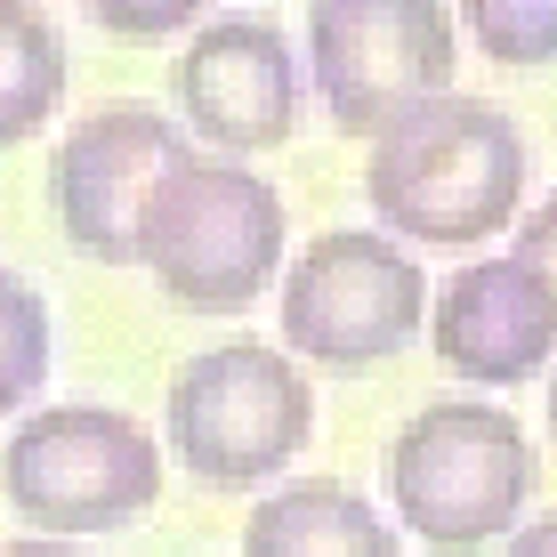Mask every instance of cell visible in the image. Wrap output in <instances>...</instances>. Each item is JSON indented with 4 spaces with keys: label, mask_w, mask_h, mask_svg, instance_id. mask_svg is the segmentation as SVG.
<instances>
[{
    "label": "cell",
    "mask_w": 557,
    "mask_h": 557,
    "mask_svg": "<svg viewBox=\"0 0 557 557\" xmlns=\"http://www.w3.org/2000/svg\"><path fill=\"white\" fill-rule=\"evenodd\" d=\"M363 195H372L380 226L412 243H493L517 226L525 202V138L502 106L485 98H436L405 113L388 138H372L363 162Z\"/></svg>",
    "instance_id": "cell-1"
},
{
    "label": "cell",
    "mask_w": 557,
    "mask_h": 557,
    "mask_svg": "<svg viewBox=\"0 0 557 557\" xmlns=\"http://www.w3.org/2000/svg\"><path fill=\"white\" fill-rule=\"evenodd\" d=\"M162 429H170V453L210 493H251L292 469L299 445L315 436V388L267 339H226V348H202L178 363Z\"/></svg>",
    "instance_id": "cell-3"
},
{
    "label": "cell",
    "mask_w": 557,
    "mask_h": 557,
    "mask_svg": "<svg viewBox=\"0 0 557 557\" xmlns=\"http://www.w3.org/2000/svg\"><path fill=\"white\" fill-rule=\"evenodd\" d=\"M49 380V307L25 275L0 267V420L25 412Z\"/></svg>",
    "instance_id": "cell-13"
},
{
    "label": "cell",
    "mask_w": 557,
    "mask_h": 557,
    "mask_svg": "<svg viewBox=\"0 0 557 557\" xmlns=\"http://www.w3.org/2000/svg\"><path fill=\"white\" fill-rule=\"evenodd\" d=\"M420 315H429V275L412 267V251H396V235L372 226L315 235L283 275V339L323 372H372L405 356Z\"/></svg>",
    "instance_id": "cell-7"
},
{
    "label": "cell",
    "mask_w": 557,
    "mask_h": 557,
    "mask_svg": "<svg viewBox=\"0 0 557 557\" xmlns=\"http://www.w3.org/2000/svg\"><path fill=\"white\" fill-rule=\"evenodd\" d=\"M98 25H113L122 41H162V33L195 25V9H122V0H106V9H98Z\"/></svg>",
    "instance_id": "cell-16"
},
{
    "label": "cell",
    "mask_w": 557,
    "mask_h": 557,
    "mask_svg": "<svg viewBox=\"0 0 557 557\" xmlns=\"http://www.w3.org/2000/svg\"><path fill=\"white\" fill-rule=\"evenodd\" d=\"M0 557H82V549H57V542H16V549H0Z\"/></svg>",
    "instance_id": "cell-18"
},
{
    "label": "cell",
    "mask_w": 557,
    "mask_h": 557,
    "mask_svg": "<svg viewBox=\"0 0 557 557\" xmlns=\"http://www.w3.org/2000/svg\"><path fill=\"white\" fill-rule=\"evenodd\" d=\"M542 485L525 420H509L502 405H420L388 445V502L396 525L429 549H493L525 525V502Z\"/></svg>",
    "instance_id": "cell-2"
},
{
    "label": "cell",
    "mask_w": 557,
    "mask_h": 557,
    "mask_svg": "<svg viewBox=\"0 0 557 557\" xmlns=\"http://www.w3.org/2000/svg\"><path fill=\"white\" fill-rule=\"evenodd\" d=\"M436 363L476 388H517L557 356V307L517 259H476L436 292L429 315Z\"/></svg>",
    "instance_id": "cell-10"
},
{
    "label": "cell",
    "mask_w": 557,
    "mask_h": 557,
    "mask_svg": "<svg viewBox=\"0 0 557 557\" xmlns=\"http://www.w3.org/2000/svg\"><path fill=\"white\" fill-rule=\"evenodd\" d=\"M195 162L178 138V122L146 106H106V113H82L73 138L57 146L49 162V202H57V226L82 259L98 267H138V243H146V210L178 170Z\"/></svg>",
    "instance_id": "cell-8"
},
{
    "label": "cell",
    "mask_w": 557,
    "mask_h": 557,
    "mask_svg": "<svg viewBox=\"0 0 557 557\" xmlns=\"http://www.w3.org/2000/svg\"><path fill=\"white\" fill-rule=\"evenodd\" d=\"M509 235H517V243H509V259L525 267V275L549 292V307H557V195H549V202H533V210H525V226H509Z\"/></svg>",
    "instance_id": "cell-15"
},
{
    "label": "cell",
    "mask_w": 557,
    "mask_h": 557,
    "mask_svg": "<svg viewBox=\"0 0 557 557\" xmlns=\"http://www.w3.org/2000/svg\"><path fill=\"white\" fill-rule=\"evenodd\" d=\"M243 557H405V549H396V525L356 485L307 476V485H275L251 509Z\"/></svg>",
    "instance_id": "cell-11"
},
{
    "label": "cell",
    "mask_w": 557,
    "mask_h": 557,
    "mask_svg": "<svg viewBox=\"0 0 557 557\" xmlns=\"http://www.w3.org/2000/svg\"><path fill=\"white\" fill-rule=\"evenodd\" d=\"M283 259V202L243 162H186L153 195L138 267L195 315H243Z\"/></svg>",
    "instance_id": "cell-5"
},
{
    "label": "cell",
    "mask_w": 557,
    "mask_h": 557,
    "mask_svg": "<svg viewBox=\"0 0 557 557\" xmlns=\"http://www.w3.org/2000/svg\"><path fill=\"white\" fill-rule=\"evenodd\" d=\"M178 113L219 153H267L299 129V65L275 25L219 16L178 57Z\"/></svg>",
    "instance_id": "cell-9"
},
{
    "label": "cell",
    "mask_w": 557,
    "mask_h": 557,
    "mask_svg": "<svg viewBox=\"0 0 557 557\" xmlns=\"http://www.w3.org/2000/svg\"><path fill=\"white\" fill-rule=\"evenodd\" d=\"M65 98V33L41 9L0 0V146H25Z\"/></svg>",
    "instance_id": "cell-12"
},
{
    "label": "cell",
    "mask_w": 557,
    "mask_h": 557,
    "mask_svg": "<svg viewBox=\"0 0 557 557\" xmlns=\"http://www.w3.org/2000/svg\"><path fill=\"white\" fill-rule=\"evenodd\" d=\"M469 33L493 65H549L557 57V0H469Z\"/></svg>",
    "instance_id": "cell-14"
},
{
    "label": "cell",
    "mask_w": 557,
    "mask_h": 557,
    "mask_svg": "<svg viewBox=\"0 0 557 557\" xmlns=\"http://www.w3.org/2000/svg\"><path fill=\"white\" fill-rule=\"evenodd\" d=\"M549 420H557V380H549Z\"/></svg>",
    "instance_id": "cell-19"
},
{
    "label": "cell",
    "mask_w": 557,
    "mask_h": 557,
    "mask_svg": "<svg viewBox=\"0 0 557 557\" xmlns=\"http://www.w3.org/2000/svg\"><path fill=\"white\" fill-rule=\"evenodd\" d=\"M0 493L33 533H122L162 493V453L113 405H49L9 429Z\"/></svg>",
    "instance_id": "cell-6"
},
{
    "label": "cell",
    "mask_w": 557,
    "mask_h": 557,
    "mask_svg": "<svg viewBox=\"0 0 557 557\" xmlns=\"http://www.w3.org/2000/svg\"><path fill=\"white\" fill-rule=\"evenodd\" d=\"M460 16L436 0H315L307 9V73L332 129L388 138L405 113L453 98Z\"/></svg>",
    "instance_id": "cell-4"
},
{
    "label": "cell",
    "mask_w": 557,
    "mask_h": 557,
    "mask_svg": "<svg viewBox=\"0 0 557 557\" xmlns=\"http://www.w3.org/2000/svg\"><path fill=\"white\" fill-rule=\"evenodd\" d=\"M502 557H557V517H533V525H517Z\"/></svg>",
    "instance_id": "cell-17"
}]
</instances>
